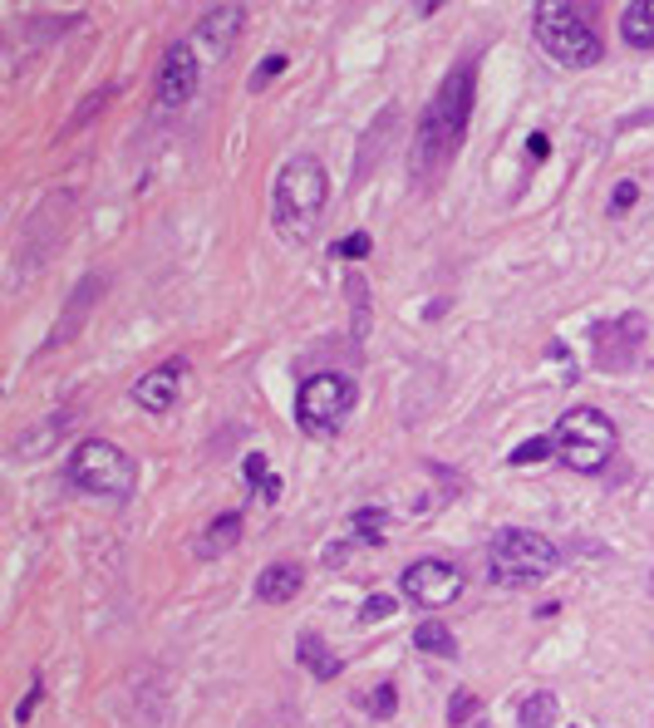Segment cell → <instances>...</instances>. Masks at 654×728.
Instances as JSON below:
<instances>
[{"instance_id":"obj_21","label":"cell","mask_w":654,"mask_h":728,"mask_svg":"<svg viewBox=\"0 0 654 728\" xmlns=\"http://www.w3.org/2000/svg\"><path fill=\"white\" fill-rule=\"evenodd\" d=\"M345 291H350V315H355V345L369 335V281L350 271V281H345Z\"/></svg>"},{"instance_id":"obj_27","label":"cell","mask_w":654,"mask_h":728,"mask_svg":"<svg viewBox=\"0 0 654 728\" xmlns=\"http://www.w3.org/2000/svg\"><path fill=\"white\" fill-rule=\"evenodd\" d=\"M541 453H556V448H551V433H541V438H532V443L512 448V463H517V468H527V463H536Z\"/></svg>"},{"instance_id":"obj_31","label":"cell","mask_w":654,"mask_h":728,"mask_svg":"<svg viewBox=\"0 0 654 728\" xmlns=\"http://www.w3.org/2000/svg\"><path fill=\"white\" fill-rule=\"evenodd\" d=\"M359 615H364V620H384V615H394V596H369Z\"/></svg>"},{"instance_id":"obj_28","label":"cell","mask_w":654,"mask_h":728,"mask_svg":"<svg viewBox=\"0 0 654 728\" xmlns=\"http://www.w3.org/2000/svg\"><path fill=\"white\" fill-rule=\"evenodd\" d=\"M45 699V684H40V674L30 679V689H25V699H20V709H15V724H30V714H35V704Z\"/></svg>"},{"instance_id":"obj_20","label":"cell","mask_w":654,"mask_h":728,"mask_svg":"<svg viewBox=\"0 0 654 728\" xmlns=\"http://www.w3.org/2000/svg\"><path fill=\"white\" fill-rule=\"evenodd\" d=\"M69 419H74V414H55V419H50L45 428H30V433L15 443V458H35V453H45V448L60 438L64 428H69Z\"/></svg>"},{"instance_id":"obj_15","label":"cell","mask_w":654,"mask_h":728,"mask_svg":"<svg viewBox=\"0 0 654 728\" xmlns=\"http://www.w3.org/2000/svg\"><path fill=\"white\" fill-rule=\"evenodd\" d=\"M99 291H104V281H99V276H89V281H84V286H79V291L69 296V310L60 315V325H55L50 345H64V340L74 335V325H84V315H89V301H94Z\"/></svg>"},{"instance_id":"obj_9","label":"cell","mask_w":654,"mask_h":728,"mask_svg":"<svg viewBox=\"0 0 654 728\" xmlns=\"http://www.w3.org/2000/svg\"><path fill=\"white\" fill-rule=\"evenodd\" d=\"M197 84H202V55L192 50V40H178V45H168V55L158 64V104L163 109H182L192 94H197Z\"/></svg>"},{"instance_id":"obj_16","label":"cell","mask_w":654,"mask_h":728,"mask_svg":"<svg viewBox=\"0 0 654 728\" xmlns=\"http://www.w3.org/2000/svg\"><path fill=\"white\" fill-rule=\"evenodd\" d=\"M414 645L423 655H438V660H458V640H453V630L438 620V615H428L423 625L414 630Z\"/></svg>"},{"instance_id":"obj_30","label":"cell","mask_w":654,"mask_h":728,"mask_svg":"<svg viewBox=\"0 0 654 728\" xmlns=\"http://www.w3.org/2000/svg\"><path fill=\"white\" fill-rule=\"evenodd\" d=\"M369 237L364 232H355V237H345V242H335V256H350V261H359V256H369Z\"/></svg>"},{"instance_id":"obj_25","label":"cell","mask_w":654,"mask_h":728,"mask_svg":"<svg viewBox=\"0 0 654 728\" xmlns=\"http://www.w3.org/2000/svg\"><path fill=\"white\" fill-rule=\"evenodd\" d=\"M114 94H119V84H109V89H99L94 99H84V109H79L74 119L64 123V133H69V128H79V123H89V119H94V114H99V109H104V104H109V99H114Z\"/></svg>"},{"instance_id":"obj_22","label":"cell","mask_w":654,"mask_h":728,"mask_svg":"<svg viewBox=\"0 0 654 728\" xmlns=\"http://www.w3.org/2000/svg\"><path fill=\"white\" fill-rule=\"evenodd\" d=\"M350 527H355L359 542H384V527H389V512L384 507H359L355 517H350Z\"/></svg>"},{"instance_id":"obj_23","label":"cell","mask_w":654,"mask_h":728,"mask_svg":"<svg viewBox=\"0 0 654 728\" xmlns=\"http://www.w3.org/2000/svg\"><path fill=\"white\" fill-rule=\"evenodd\" d=\"M394 709H399V689H394V684H374V689H369V714H374V719H389Z\"/></svg>"},{"instance_id":"obj_14","label":"cell","mask_w":654,"mask_h":728,"mask_svg":"<svg viewBox=\"0 0 654 728\" xmlns=\"http://www.w3.org/2000/svg\"><path fill=\"white\" fill-rule=\"evenodd\" d=\"M241 542V512H222L202 537H197V561H217Z\"/></svg>"},{"instance_id":"obj_24","label":"cell","mask_w":654,"mask_h":728,"mask_svg":"<svg viewBox=\"0 0 654 728\" xmlns=\"http://www.w3.org/2000/svg\"><path fill=\"white\" fill-rule=\"evenodd\" d=\"M473 714H477V694H473V689H458V694H453V704H448V724L463 728Z\"/></svg>"},{"instance_id":"obj_10","label":"cell","mask_w":654,"mask_h":728,"mask_svg":"<svg viewBox=\"0 0 654 728\" xmlns=\"http://www.w3.org/2000/svg\"><path fill=\"white\" fill-rule=\"evenodd\" d=\"M241 20H246V10H241V5H217V10H207V15H202V25H197V40H192V50H197V55L207 50L212 60H222V55L237 45Z\"/></svg>"},{"instance_id":"obj_5","label":"cell","mask_w":654,"mask_h":728,"mask_svg":"<svg viewBox=\"0 0 654 728\" xmlns=\"http://www.w3.org/2000/svg\"><path fill=\"white\" fill-rule=\"evenodd\" d=\"M615 443H620V433L600 409H571L551 433V448L571 473H600L615 458Z\"/></svg>"},{"instance_id":"obj_11","label":"cell","mask_w":654,"mask_h":728,"mask_svg":"<svg viewBox=\"0 0 654 728\" xmlns=\"http://www.w3.org/2000/svg\"><path fill=\"white\" fill-rule=\"evenodd\" d=\"M187 364L182 360H168L163 369H148L143 379H133V404L148 409V414H168L178 404V379Z\"/></svg>"},{"instance_id":"obj_6","label":"cell","mask_w":654,"mask_h":728,"mask_svg":"<svg viewBox=\"0 0 654 728\" xmlns=\"http://www.w3.org/2000/svg\"><path fill=\"white\" fill-rule=\"evenodd\" d=\"M69 483L94 497H128L133 492V458L109 438H84L69 453Z\"/></svg>"},{"instance_id":"obj_1","label":"cell","mask_w":654,"mask_h":728,"mask_svg":"<svg viewBox=\"0 0 654 728\" xmlns=\"http://www.w3.org/2000/svg\"><path fill=\"white\" fill-rule=\"evenodd\" d=\"M473 99H477L473 64H458V69L438 84V94L428 99V109H423V119H418V133H414V168L418 173L443 168V163L458 153V143H463V133H468V119H473Z\"/></svg>"},{"instance_id":"obj_32","label":"cell","mask_w":654,"mask_h":728,"mask_svg":"<svg viewBox=\"0 0 654 728\" xmlns=\"http://www.w3.org/2000/svg\"><path fill=\"white\" fill-rule=\"evenodd\" d=\"M261 478H266V458H261V453H251V458H246V483L256 487Z\"/></svg>"},{"instance_id":"obj_17","label":"cell","mask_w":654,"mask_h":728,"mask_svg":"<svg viewBox=\"0 0 654 728\" xmlns=\"http://www.w3.org/2000/svg\"><path fill=\"white\" fill-rule=\"evenodd\" d=\"M394 128V109H384L379 119L369 123V133H364V153L355 158V182H364L369 178V168L379 163V153H384V133Z\"/></svg>"},{"instance_id":"obj_12","label":"cell","mask_w":654,"mask_h":728,"mask_svg":"<svg viewBox=\"0 0 654 728\" xmlns=\"http://www.w3.org/2000/svg\"><path fill=\"white\" fill-rule=\"evenodd\" d=\"M300 586H305V576H300V566H291V561H276V566H266V571L256 576V596L271 601V606L296 601Z\"/></svg>"},{"instance_id":"obj_2","label":"cell","mask_w":654,"mask_h":728,"mask_svg":"<svg viewBox=\"0 0 654 728\" xmlns=\"http://www.w3.org/2000/svg\"><path fill=\"white\" fill-rule=\"evenodd\" d=\"M330 202V178L320 168V158L310 153H296L281 173H276V187H271V222L286 242H310L320 212Z\"/></svg>"},{"instance_id":"obj_3","label":"cell","mask_w":654,"mask_h":728,"mask_svg":"<svg viewBox=\"0 0 654 728\" xmlns=\"http://www.w3.org/2000/svg\"><path fill=\"white\" fill-rule=\"evenodd\" d=\"M532 30L536 45L566 69H591L600 64V35H595L591 15L581 5H566V0H541L532 10Z\"/></svg>"},{"instance_id":"obj_4","label":"cell","mask_w":654,"mask_h":728,"mask_svg":"<svg viewBox=\"0 0 654 728\" xmlns=\"http://www.w3.org/2000/svg\"><path fill=\"white\" fill-rule=\"evenodd\" d=\"M487 571L497 586H541L556 571V546L532 527H507L487 546Z\"/></svg>"},{"instance_id":"obj_34","label":"cell","mask_w":654,"mask_h":728,"mask_svg":"<svg viewBox=\"0 0 654 728\" xmlns=\"http://www.w3.org/2000/svg\"><path fill=\"white\" fill-rule=\"evenodd\" d=\"M546 148H551L546 133H532V138H527V153H532V158H546Z\"/></svg>"},{"instance_id":"obj_8","label":"cell","mask_w":654,"mask_h":728,"mask_svg":"<svg viewBox=\"0 0 654 728\" xmlns=\"http://www.w3.org/2000/svg\"><path fill=\"white\" fill-rule=\"evenodd\" d=\"M399 586H404V596L423 610H443L453 606L458 596H463V571L453 566V561H438V556H423L414 561L404 576H399Z\"/></svg>"},{"instance_id":"obj_13","label":"cell","mask_w":654,"mask_h":728,"mask_svg":"<svg viewBox=\"0 0 654 728\" xmlns=\"http://www.w3.org/2000/svg\"><path fill=\"white\" fill-rule=\"evenodd\" d=\"M620 40L630 50H654V0H630L620 10Z\"/></svg>"},{"instance_id":"obj_29","label":"cell","mask_w":654,"mask_h":728,"mask_svg":"<svg viewBox=\"0 0 654 728\" xmlns=\"http://www.w3.org/2000/svg\"><path fill=\"white\" fill-rule=\"evenodd\" d=\"M635 202H640V182L625 178L620 187H615V197H610V217H615V212H625V207H635Z\"/></svg>"},{"instance_id":"obj_18","label":"cell","mask_w":654,"mask_h":728,"mask_svg":"<svg viewBox=\"0 0 654 728\" xmlns=\"http://www.w3.org/2000/svg\"><path fill=\"white\" fill-rule=\"evenodd\" d=\"M300 665L310 669L315 679H335V674H340V660L325 650V640H320L315 630H305V635H300Z\"/></svg>"},{"instance_id":"obj_26","label":"cell","mask_w":654,"mask_h":728,"mask_svg":"<svg viewBox=\"0 0 654 728\" xmlns=\"http://www.w3.org/2000/svg\"><path fill=\"white\" fill-rule=\"evenodd\" d=\"M281 69H286V55H266V60L256 64V74H251V94H261V89H266Z\"/></svg>"},{"instance_id":"obj_7","label":"cell","mask_w":654,"mask_h":728,"mask_svg":"<svg viewBox=\"0 0 654 728\" xmlns=\"http://www.w3.org/2000/svg\"><path fill=\"white\" fill-rule=\"evenodd\" d=\"M355 409V379L345 374H310L296 394V424L300 433H335Z\"/></svg>"},{"instance_id":"obj_19","label":"cell","mask_w":654,"mask_h":728,"mask_svg":"<svg viewBox=\"0 0 654 728\" xmlns=\"http://www.w3.org/2000/svg\"><path fill=\"white\" fill-rule=\"evenodd\" d=\"M556 714H561V704H556V694H546V689H536V694H527V699L517 704V724L522 728H551Z\"/></svg>"},{"instance_id":"obj_33","label":"cell","mask_w":654,"mask_h":728,"mask_svg":"<svg viewBox=\"0 0 654 728\" xmlns=\"http://www.w3.org/2000/svg\"><path fill=\"white\" fill-rule=\"evenodd\" d=\"M256 492H261V502H276V497H281V478H271V473H266V478L256 483Z\"/></svg>"}]
</instances>
